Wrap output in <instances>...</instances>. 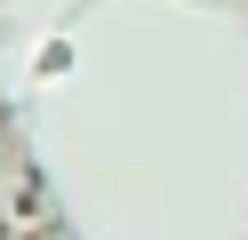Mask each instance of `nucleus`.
I'll return each instance as SVG.
<instances>
[]
</instances>
